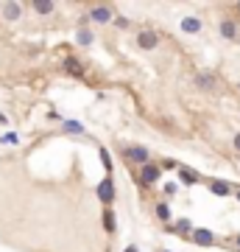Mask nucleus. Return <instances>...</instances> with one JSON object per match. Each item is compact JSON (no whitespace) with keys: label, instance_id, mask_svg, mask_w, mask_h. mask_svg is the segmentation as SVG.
Masks as SVG:
<instances>
[{"label":"nucleus","instance_id":"obj_1","mask_svg":"<svg viewBox=\"0 0 240 252\" xmlns=\"http://www.w3.org/2000/svg\"><path fill=\"white\" fill-rule=\"evenodd\" d=\"M98 199H101L103 205H112V199H114V182H112V177H103L101 182H98Z\"/></svg>","mask_w":240,"mask_h":252},{"label":"nucleus","instance_id":"obj_2","mask_svg":"<svg viewBox=\"0 0 240 252\" xmlns=\"http://www.w3.org/2000/svg\"><path fill=\"white\" fill-rule=\"evenodd\" d=\"M218 31H221V36H224L226 42H238V36H240V28H238L235 20H221Z\"/></svg>","mask_w":240,"mask_h":252},{"label":"nucleus","instance_id":"obj_3","mask_svg":"<svg viewBox=\"0 0 240 252\" xmlns=\"http://www.w3.org/2000/svg\"><path fill=\"white\" fill-rule=\"evenodd\" d=\"M90 20H92V23H98V25L114 23V14H112V9H109V6H95V9L90 12Z\"/></svg>","mask_w":240,"mask_h":252},{"label":"nucleus","instance_id":"obj_4","mask_svg":"<svg viewBox=\"0 0 240 252\" xmlns=\"http://www.w3.org/2000/svg\"><path fill=\"white\" fill-rule=\"evenodd\" d=\"M160 174H162V168L160 165H143V168H140V182L143 185H154L157 182V180H160Z\"/></svg>","mask_w":240,"mask_h":252},{"label":"nucleus","instance_id":"obj_5","mask_svg":"<svg viewBox=\"0 0 240 252\" xmlns=\"http://www.w3.org/2000/svg\"><path fill=\"white\" fill-rule=\"evenodd\" d=\"M126 157L131 162H140V165H148V149H143V146H131V149L126 151Z\"/></svg>","mask_w":240,"mask_h":252},{"label":"nucleus","instance_id":"obj_6","mask_svg":"<svg viewBox=\"0 0 240 252\" xmlns=\"http://www.w3.org/2000/svg\"><path fill=\"white\" fill-rule=\"evenodd\" d=\"M157 42H160V39H157L154 31H140V34H137V45L143 48V51H154Z\"/></svg>","mask_w":240,"mask_h":252},{"label":"nucleus","instance_id":"obj_7","mask_svg":"<svg viewBox=\"0 0 240 252\" xmlns=\"http://www.w3.org/2000/svg\"><path fill=\"white\" fill-rule=\"evenodd\" d=\"M215 241V235L209 233L207 227H195V233H193V244H198V247H209Z\"/></svg>","mask_w":240,"mask_h":252},{"label":"nucleus","instance_id":"obj_8","mask_svg":"<svg viewBox=\"0 0 240 252\" xmlns=\"http://www.w3.org/2000/svg\"><path fill=\"white\" fill-rule=\"evenodd\" d=\"M3 17L6 20H20L23 17V3H3Z\"/></svg>","mask_w":240,"mask_h":252},{"label":"nucleus","instance_id":"obj_9","mask_svg":"<svg viewBox=\"0 0 240 252\" xmlns=\"http://www.w3.org/2000/svg\"><path fill=\"white\" fill-rule=\"evenodd\" d=\"M195 87H198V90H212V87H215V76H212V73H198V76H195Z\"/></svg>","mask_w":240,"mask_h":252},{"label":"nucleus","instance_id":"obj_10","mask_svg":"<svg viewBox=\"0 0 240 252\" xmlns=\"http://www.w3.org/2000/svg\"><path fill=\"white\" fill-rule=\"evenodd\" d=\"M182 31L184 34H198V31H201V20H198V17H184Z\"/></svg>","mask_w":240,"mask_h":252},{"label":"nucleus","instance_id":"obj_11","mask_svg":"<svg viewBox=\"0 0 240 252\" xmlns=\"http://www.w3.org/2000/svg\"><path fill=\"white\" fill-rule=\"evenodd\" d=\"M179 180H182L184 185H195L198 182V174H195L193 168H179Z\"/></svg>","mask_w":240,"mask_h":252},{"label":"nucleus","instance_id":"obj_12","mask_svg":"<svg viewBox=\"0 0 240 252\" xmlns=\"http://www.w3.org/2000/svg\"><path fill=\"white\" fill-rule=\"evenodd\" d=\"M209 191H212L215 196H229V194H232V188H229L226 182H221V180H215V182H209Z\"/></svg>","mask_w":240,"mask_h":252},{"label":"nucleus","instance_id":"obj_13","mask_svg":"<svg viewBox=\"0 0 240 252\" xmlns=\"http://www.w3.org/2000/svg\"><path fill=\"white\" fill-rule=\"evenodd\" d=\"M176 233H179V235H193V233H195L193 221H190V218H179V224H176Z\"/></svg>","mask_w":240,"mask_h":252},{"label":"nucleus","instance_id":"obj_14","mask_svg":"<svg viewBox=\"0 0 240 252\" xmlns=\"http://www.w3.org/2000/svg\"><path fill=\"white\" fill-rule=\"evenodd\" d=\"M31 9H34L36 14H50V12H53V3H42V0H36V3H31Z\"/></svg>","mask_w":240,"mask_h":252},{"label":"nucleus","instance_id":"obj_15","mask_svg":"<svg viewBox=\"0 0 240 252\" xmlns=\"http://www.w3.org/2000/svg\"><path fill=\"white\" fill-rule=\"evenodd\" d=\"M157 216H160L162 221H171V207L165 205V202H160V205H157Z\"/></svg>","mask_w":240,"mask_h":252},{"label":"nucleus","instance_id":"obj_16","mask_svg":"<svg viewBox=\"0 0 240 252\" xmlns=\"http://www.w3.org/2000/svg\"><path fill=\"white\" fill-rule=\"evenodd\" d=\"M103 227H106V233H114V213L112 210L103 213Z\"/></svg>","mask_w":240,"mask_h":252},{"label":"nucleus","instance_id":"obj_17","mask_svg":"<svg viewBox=\"0 0 240 252\" xmlns=\"http://www.w3.org/2000/svg\"><path fill=\"white\" fill-rule=\"evenodd\" d=\"M64 129H67V132H76V135H79V132H84V126H81L79 121H64Z\"/></svg>","mask_w":240,"mask_h":252},{"label":"nucleus","instance_id":"obj_18","mask_svg":"<svg viewBox=\"0 0 240 252\" xmlns=\"http://www.w3.org/2000/svg\"><path fill=\"white\" fill-rule=\"evenodd\" d=\"M79 42H81V45H90V42H92V34L87 31V28H81V31H79Z\"/></svg>","mask_w":240,"mask_h":252},{"label":"nucleus","instance_id":"obj_19","mask_svg":"<svg viewBox=\"0 0 240 252\" xmlns=\"http://www.w3.org/2000/svg\"><path fill=\"white\" fill-rule=\"evenodd\" d=\"M67 70H70V73H76V76H81V62L70 59V62H67Z\"/></svg>","mask_w":240,"mask_h":252},{"label":"nucleus","instance_id":"obj_20","mask_svg":"<svg viewBox=\"0 0 240 252\" xmlns=\"http://www.w3.org/2000/svg\"><path fill=\"white\" fill-rule=\"evenodd\" d=\"M114 25H117V28H128V20L126 17H114Z\"/></svg>","mask_w":240,"mask_h":252},{"label":"nucleus","instance_id":"obj_21","mask_svg":"<svg viewBox=\"0 0 240 252\" xmlns=\"http://www.w3.org/2000/svg\"><path fill=\"white\" fill-rule=\"evenodd\" d=\"M0 140H3V143H17V135H12V132H9V135H3Z\"/></svg>","mask_w":240,"mask_h":252},{"label":"nucleus","instance_id":"obj_22","mask_svg":"<svg viewBox=\"0 0 240 252\" xmlns=\"http://www.w3.org/2000/svg\"><path fill=\"white\" fill-rule=\"evenodd\" d=\"M232 146H235V149L240 151V132H238V135H235V140H232Z\"/></svg>","mask_w":240,"mask_h":252},{"label":"nucleus","instance_id":"obj_23","mask_svg":"<svg viewBox=\"0 0 240 252\" xmlns=\"http://www.w3.org/2000/svg\"><path fill=\"white\" fill-rule=\"evenodd\" d=\"M126 252H137V250H134V247H128V250H126Z\"/></svg>","mask_w":240,"mask_h":252},{"label":"nucleus","instance_id":"obj_24","mask_svg":"<svg viewBox=\"0 0 240 252\" xmlns=\"http://www.w3.org/2000/svg\"><path fill=\"white\" fill-rule=\"evenodd\" d=\"M235 199H238V202H240V191H238V194H235Z\"/></svg>","mask_w":240,"mask_h":252},{"label":"nucleus","instance_id":"obj_25","mask_svg":"<svg viewBox=\"0 0 240 252\" xmlns=\"http://www.w3.org/2000/svg\"><path fill=\"white\" fill-rule=\"evenodd\" d=\"M238 247H240V235H238Z\"/></svg>","mask_w":240,"mask_h":252},{"label":"nucleus","instance_id":"obj_26","mask_svg":"<svg viewBox=\"0 0 240 252\" xmlns=\"http://www.w3.org/2000/svg\"><path fill=\"white\" fill-rule=\"evenodd\" d=\"M162 252H165V250H162Z\"/></svg>","mask_w":240,"mask_h":252}]
</instances>
